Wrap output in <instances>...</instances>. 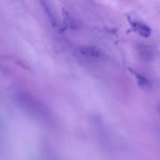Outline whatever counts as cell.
<instances>
[{"mask_svg": "<svg viewBox=\"0 0 160 160\" xmlns=\"http://www.w3.org/2000/svg\"><path fill=\"white\" fill-rule=\"evenodd\" d=\"M128 69H129V71L131 72V73L135 75L136 77L137 78L138 80V84L140 86H145V85H147L148 84V79L146 77L143 76L142 75L135 72L134 70H132L131 68H128Z\"/></svg>", "mask_w": 160, "mask_h": 160, "instance_id": "obj_2", "label": "cell"}, {"mask_svg": "<svg viewBox=\"0 0 160 160\" xmlns=\"http://www.w3.org/2000/svg\"><path fill=\"white\" fill-rule=\"evenodd\" d=\"M80 52L84 56L92 58H98L100 51L97 48L92 47H83L79 49Z\"/></svg>", "mask_w": 160, "mask_h": 160, "instance_id": "obj_1", "label": "cell"}, {"mask_svg": "<svg viewBox=\"0 0 160 160\" xmlns=\"http://www.w3.org/2000/svg\"><path fill=\"white\" fill-rule=\"evenodd\" d=\"M140 34L144 37H148L150 34V30L148 27L145 26H140L139 28Z\"/></svg>", "mask_w": 160, "mask_h": 160, "instance_id": "obj_3", "label": "cell"}]
</instances>
